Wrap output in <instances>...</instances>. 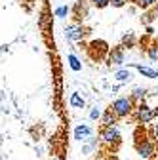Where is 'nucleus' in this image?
I'll return each mask as SVG.
<instances>
[{
  "label": "nucleus",
  "mask_w": 158,
  "mask_h": 160,
  "mask_svg": "<svg viewBox=\"0 0 158 160\" xmlns=\"http://www.w3.org/2000/svg\"><path fill=\"white\" fill-rule=\"evenodd\" d=\"M109 109L112 111V114L116 118H126L135 111V105L131 101V97H116Z\"/></svg>",
  "instance_id": "obj_1"
},
{
  "label": "nucleus",
  "mask_w": 158,
  "mask_h": 160,
  "mask_svg": "<svg viewBox=\"0 0 158 160\" xmlns=\"http://www.w3.org/2000/svg\"><path fill=\"white\" fill-rule=\"evenodd\" d=\"M133 114H135V120L139 124H149V122H152V120L158 116V107H151L149 103H139L135 107V111H133Z\"/></svg>",
  "instance_id": "obj_2"
},
{
  "label": "nucleus",
  "mask_w": 158,
  "mask_h": 160,
  "mask_svg": "<svg viewBox=\"0 0 158 160\" xmlns=\"http://www.w3.org/2000/svg\"><path fill=\"white\" fill-rule=\"evenodd\" d=\"M99 137H101V141L105 143V145H109L112 151L120 145V141H122V135H120V130H118V126L114 124V126H107V128H103L101 132H99Z\"/></svg>",
  "instance_id": "obj_3"
},
{
  "label": "nucleus",
  "mask_w": 158,
  "mask_h": 160,
  "mask_svg": "<svg viewBox=\"0 0 158 160\" xmlns=\"http://www.w3.org/2000/svg\"><path fill=\"white\" fill-rule=\"evenodd\" d=\"M135 151H137V154H139L143 160H149V158H152L154 156V152H156V145L151 141L149 137H139L137 135V139H135Z\"/></svg>",
  "instance_id": "obj_4"
},
{
  "label": "nucleus",
  "mask_w": 158,
  "mask_h": 160,
  "mask_svg": "<svg viewBox=\"0 0 158 160\" xmlns=\"http://www.w3.org/2000/svg\"><path fill=\"white\" fill-rule=\"evenodd\" d=\"M86 50H88V53H90V57L93 61H101L105 55H109L111 48H109V44L105 40H91V42L86 46Z\"/></svg>",
  "instance_id": "obj_5"
},
{
  "label": "nucleus",
  "mask_w": 158,
  "mask_h": 160,
  "mask_svg": "<svg viewBox=\"0 0 158 160\" xmlns=\"http://www.w3.org/2000/svg\"><path fill=\"white\" fill-rule=\"evenodd\" d=\"M88 27H84L82 23H72V25H67L65 27V38L71 40V42H80L88 36Z\"/></svg>",
  "instance_id": "obj_6"
},
{
  "label": "nucleus",
  "mask_w": 158,
  "mask_h": 160,
  "mask_svg": "<svg viewBox=\"0 0 158 160\" xmlns=\"http://www.w3.org/2000/svg\"><path fill=\"white\" fill-rule=\"evenodd\" d=\"M90 2L88 0H78V2H74V6L71 8V13H72V17L76 19L78 23L80 21H84V19L88 17V13H90Z\"/></svg>",
  "instance_id": "obj_7"
},
{
  "label": "nucleus",
  "mask_w": 158,
  "mask_h": 160,
  "mask_svg": "<svg viewBox=\"0 0 158 160\" xmlns=\"http://www.w3.org/2000/svg\"><path fill=\"white\" fill-rule=\"evenodd\" d=\"M107 63L109 65H124L126 63V52L122 46H114L109 50V55H107Z\"/></svg>",
  "instance_id": "obj_8"
},
{
  "label": "nucleus",
  "mask_w": 158,
  "mask_h": 160,
  "mask_svg": "<svg viewBox=\"0 0 158 160\" xmlns=\"http://www.w3.org/2000/svg\"><path fill=\"white\" fill-rule=\"evenodd\" d=\"M72 133H74V139H76V141H88V139L91 137V133H93V130H91V126H88V124H78Z\"/></svg>",
  "instance_id": "obj_9"
},
{
  "label": "nucleus",
  "mask_w": 158,
  "mask_h": 160,
  "mask_svg": "<svg viewBox=\"0 0 158 160\" xmlns=\"http://www.w3.org/2000/svg\"><path fill=\"white\" fill-rule=\"evenodd\" d=\"M128 69H135L139 74H143L145 78H158V71L152 69V67H147V65H141V63H130Z\"/></svg>",
  "instance_id": "obj_10"
},
{
  "label": "nucleus",
  "mask_w": 158,
  "mask_h": 160,
  "mask_svg": "<svg viewBox=\"0 0 158 160\" xmlns=\"http://www.w3.org/2000/svg\"><path fill=\"white\" fill-rule=\"evenodd\" d=\"M69 103H71L72 109H84L86 107V99L82 97L80 92H72L71 97H69Z\"/></svg>",
  "instance_id": "obj_11"
},
{
  "label": "nucleus",
  "mask_w": 158,
  "mask_h": 160,
  "mask_svg": "<svg viewBox=\"0 0 158 160\" xmlns=\"http://www.w3.org/2000/svg\"><path fill=\"white\" fill-rule=\"evenodd\" d=\"M133 76H131V71L130 69H118L116 72H114V80L118 84H126V82H130Z\"/></svg>",
  "instance_id": "obj_12"
},
{
  "label": "nucleus",
  "mask_w": 158,
  "mask_h": 160,
  "mask_svg": "<svg viewBox=\"0 0 158 160\" xmlns=\"http://www.w3.org/2000/svg\"><path fill=\"white\" fill-rule=\"evenodd\" d=\"M101 124H103V128H107V126H114V124H116V116L112 114L111 109L103 111V114H101Z\"/></svg>",
  "instance_id": "obj_13"
},
{
  "label": "nucleus",
  "mask_w": 158,
  "mask_h": 160,
  "mask_svg": "<svg viewBox=\"0 0 158 160\" xmlns=\"http://www.w3.org/2000/svg\"><path fill=\"white\" fill-rule=\"evenodd\" d=\"M130 97H131V101H133V103H135V101L143 103V101H145V97H147V88H133Z\"/></svg>",
  "instance_id": "obj_14"
},
{
  "label": "nucleus",
  "mask_w": 158,
  "mask_h": 160,
  "mask_svg": "<svg viewBox=\"0 0 158 160\" xmlns=\"http://www.w3.org/2000/svg\"><path fill=\"white\" fill-rule=\"evenodd\" d=\"M135 42H137V38H135V34L130 31V32H126V34L122 36V44H120V46L126 50V48H133V46H135Z\"/></svg>",
  "instance_id": "obj_15"
},
{
  "label": "nucleus",
  "mask_w": 158,
  "mask_h": 160,
  "mask_svg": "<svg viewBox=\"0 0 158 160\" xmlns=\"http://www.w3.org/2000/svg\"><path fill=\"white\" fill-rule=\"evenodd\" d=\"M67 61H69V67H71L74 72L82 71V61H80V59H78L74 53H69V55H67Z\"/></svg>",
  "instance_id": "obj_16"
},
{
  "label": "nucleus",
  "mask_w": 158,
  "mask_h": 160,
  "mask_svg": "<svg viewBox=\"0 0 158 160\" xmlns=\"http://www.w3.org/2000/svg\"><path fill=\"white\" fill-rule=\"evenodd\" d=\"M53 15H55V17H59V19H65V17H69V15H71V6H67V4L57 6V8L53 10Z\"/></svg>",
  "instance_id": "obj_17"
},
{
  "label": "nucleus",
  "mask_w": 158,
  "mask_h": 160,
  "mask_svg": "<svg viewBox=\"0 0 158 160\" xmlns=\"http://www.w3.org/2000/svg\"><path fill=\"white\" fill-rule=\"evenodd\" d=\"M97 145H99V139L90 137V139H88V143L82 147V152H84V154H90V152H93V151L97 149Z\"/></svg>",
  "instance_id": "obj_18"
},
{
  "label": "nucleus",
  "mask_w": 158,
  "mask_h": 160,
  "mask_svg": "<svg viewBox=\"0 0 158 160\" xmlns=\"http://www.w3.org/2000/svg\"><path fill=\"white\" fill-rule=\"evenodd\" d=\"M147 55H149V59H152V61H158V40H154V42L147 48Z\"/></svg>",
  "instance_id": "obj_19"
},
{
  "label": "nucleus",
  "mask_w": 158,
  "mask_h": 160,
  "mask_svg": "<svg viewBox=\"0 0 158 160\" xmlns=\"http://www.w3.org/2000/svg\"><path fill=\"white\" fill-rule=\"evenodd\" d=\"M156 2H158V0H133V4H135V6H139V8H143V10H151V8H154Z\"/></svg>",
  "instance_id": "obj_20"
},
{
  "label": "nucleus",
  "mask_w": 158,
  "mask_h": 160,
  "mask_svg": "<svg viewBox=\"0 0 158 160\" xmlns=\"http://www.w3.org/2000/svg\"><path fill=\"white\" fill-rule=\"evenodd\" d=\"M88 2H90L91 6H95V8H99V10L111 6V0H88Z\"/></svg>",
  "instance_id": "obj_21"
},
{
  "label": "nucleus",
  "mask_w": 158,
  "mask_h": 160,
  "mask_svg": "<svg viewBox=\"0 0 158 160\" xmlns=\"http://www.w3.org/2000/svg\"><path fill=\"white\" fill-rule=\"evenodd\" d=\"M149 139L156 145L158 143V124H152L151 126V132H149Z\"/></svg>",
  "instance_id": "obj_22"
},
{
  "label": "nucleus",
  "mask_w": 158,
  "mask_h": 160,
  "mask_svg": "<svg viewBox=\"0 0 158 160\" xmlns=\"http://www.w3.org/2000/svg\"><path fill=\"white\" fill-rule=\"evenodd\" d=\"M101 114H103V111L99 107H91L90 109V120H101Z\"/></svg>",
  "instance_id": "obj_23"
},
{
  "label": "nucleus",
  "mask_w": 158,
  "mask_h": 160,
  "mask_svg": "<svg viewBox=\"0 0 158 160\" xmlns=\"http://www.w3.org/2000/svg\"><path fill=\"white\" fill-rule=\"evenodd\" d=\"M128 0H111V6L112 8H124Z\"/></svg>",
  "instance_id": "obj_24"
},
{
  "label": "nucleus",
  "mask_w": 158,
  "mask_h": 160,
  "mask_svg": "<svg viewBox=\"0 0 158 160\" xmlns=\"http://www.w3.org/2000/svg\"><path fill=\"white\" fill-rule=\"evenodd\" d=\"M50 160H63V158H59V156H52Z\"/></svg>",
  "instance_id": "obj_25"
}]
</instances>
